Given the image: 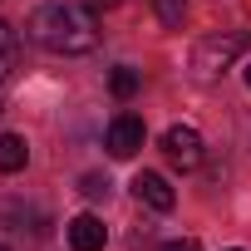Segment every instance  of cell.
<instances>
[{"mask_svg":"<svg viewBox=\"0 0 251 251\" xmlns=\"http://www.w3.org/2000/svg\"><path fill=\"white\" fill-rule=\"evenodd\" d=\"M15 64H20V35H15L5 20H0V79H5Z\"/></svg>","mask_w":251,"mask_h":251,"instance_id":"cell-8","label":"cell"},{"mask_svg":"<svg viewBox=\"0 0 251 251\" xmlns=\"http://www.w3.org/2000/svg\"><path fill=\"white\" fill-rule=\"evenodd\" d=\"M163 153H168L173 168L192 173V168H202V133L187 128V123H173V128L163 133Z\"/></svg>","mask_w":251,"mask_h":251,"instance_id":"cell-3","label":"cell"},{"mask_svg":"<svg viewBox=\"0 0 251 251\" xmlns=\"http://www.w3.org/2000/svg\"><path fill=\"white\" fill-rule=\"evenodd\" d=\"M246 50H251V35H241V30L207 35V40H197V50H192V74H197V79H217V74H226Z\"/></svg>","mask_w":251,"mask_h":251,"instance_id":"cell-2","label":"cell"},{"mask_svg":"<svg viewBox=\"0 0 251 251\" xmlns=\"http://www.w3.org/2000/svg\"><path fill=\"white\" fill-rule=\"evenodd\" d=\"M138 84H143V79H138V69H128V64H118V69L108 74L113 99H133V94H138Z\"/></svg>","mask_w":251,"mask_h":251,"instance_id":"cell-9","label":"cell"},{"mask_svg":"<svg viewBox=\"0 0 251 251\" xmlns=\"http://www.w3.org/2000/svg\"><path fill=\"white\" fill-rule=\"evenodd\" d=\"M133 197H138L143 207H153V212H173V202H177V192L168 187L163 173H138V177H133Z\"/></svg>","mask_w":251,"mask_h":251,"instance_id":"cell-5","label":"cell"},{"mask_svg":"<svg viewBox=\"0 0 251 251\" xmlns=\"http://www.w3.org/2000/svg\"><path fill=\"white\" fill-rule=\"evenodd\" d=\"M64 231H69V246H74V251H103V246H108V226H103L94 212H79Z\"/></svg>","mask_w":251,"mask_h":251,"instance_id":"cell-6","label":"cell"},{"mask_svg":"<svg viewBox=\"0 0 251 251\" xmlns=\"http://www.w3.org/2000/svg\"><path fill=\"white\" fill-rule=\"evenodd\" d=\"M103 148H108L113 158H133V153L143 148V118H138V113H118V118L108 123Z\"/></svg>","mask_w":251,"mask_h":251,"instance_id":"cell-4","label":"cell"},{"mask_svg":"<svg viewBox=\"0 0 251 251\" xmlns=\"http://www.w3.org/2000/svg\"><path fill=\"white\" fill-rule=\"evenodd\" d=\"M0 251H10V246H0Z\"/></svg>","mask_w":251,"mask_h":251,"instance_id":"cell-15","label":"cell"},{"mask_svg":"<svg viewBox=\"0 0 251 251\" xmlns=\"http://www.w3.org/2000/svg\"><path fill=\"white\" fill-rule=\"evenodd\" d=\"M30 40L50 54H89L99 45V25L89 10L64 5V0H50L30 15Z\"/></svg>","mask_w":251,"mask_h":251,"instance_id":"cell-1","label":"cell"},{"mask_svg":"<svg viewBox=\"0 0 251 251\" xmlns=\"http://www.w3.org/2000/svg\"><path fill=\"white\" fill-rule=\"evenodd\" d=\"M246 89H251V64H246Z\"/></svg>","mask_w":251,"mask_h":251,"instance_id":"cell-14","label":"cell"},{"mask_svg":"<svg viewBox=\"0 0 251 251\" xmlns=\"http://www.w3.org/2000/svg\"><path fill=\"white\" fill-rule=\"evenodd\" d=\"M89 5H94V10H113V5H118V0H89Z\"/></svg>","mask_w":251,"mask_h":251,"instance_id":"cell-13","label":"cell"},{"mask_svg":"<svg viewBox=\"0 0 251 251\" xmlns=\"http://www.w3.org/2000/svg\"><path fill=\"white\" fill-rule=\"evenodd\" d=\"M30 163V143L20 133H0V173H20Z\"/></svg>","mask_w":251,"mask_h":251,"instance_id":"cell-7","label":"cell"},{"mask_svg":"<svg viewBox=\"0 0 251 251\" xmlns=\"http://www.w3.org/2000/svg\"><path fill=\"white\" fill-rule=\"evenodd\" d=\"M79 192H84L89 202H103V197H108V177H103V173H84V177H79Z\"/></svg>","mask_w":251,"mask_h":251,"instance_id":"cell-11","label":"cell"},{"mask_svg":"<svg viewBox=\"0 0 251 251\" xmlns=\"http://www.w3.org/2000/svg\"><path fill=\"white\" fill-rule=\"evenodd\" d=\"M158 251H202V241L197 236H177V241H163Z\"/></svg>","mask_w":251,"mask_h":251,"instance_id":"cell-12","label":"cell"},{"mask_svg":"<svg viewBox=\"0 0 251 251\" xmlns=\"http://www.w3.org/2000/svg\"><path fill=\"white\" fill-rule=\"evenodd\" d=\"M231 251H241V246H231Z\"/></svg>","mask_w":251,"mask_h":251,"instance_id":"cell-16","label":"cell"},{"mask_svg":"<svg viewBox=\"0 0 251 251\" xmlns=\"http://www.w3.org/2000/svg\"><path fill=\"white\" fill-rule=\"evenodd\" d=\"M153 10H158V20H163L168 30H182V20H187V0H153Z\"/></svg>","mask_w":251,"mask_h":251,"instance_id":"cell-10","label":"cell"}]
</instances>
